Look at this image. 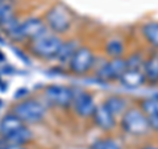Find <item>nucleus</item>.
<instances>
[{
	"instance_id": "obj_1",
	"label": "nucleus",
	"mask_w": 158,
	"mask_h": 149,
	"mask_svg": "<svg viewBox=\"0 0 158 149\" xmlns=\"http://www.w3.org/2000/svg\"><path fill=\"white\" fill-rule=\"evenodd\" d=\"M118 128L128 136L145 137L152 133L150 121L137 104H132L128 110L118 117Z\"/></svg>"
},
{
	"instance_id": "obj_2",
	"label": "nucleus",
	"mask_w": 158,
	"mask_h": 149,
	"mask_svg": "<svg viewBox=\"0 0 158 149\" xmlns=\"http://www.w3.org/2000/svg\"><path fill=\"white\" fill-rule=\"evenodd\" d=\"M11 112H13L20 120L27 126L40 124L45 120L48 106L40 98L28 96L23 100H16L11 106Z\"/></svg>"
},
{
	"instance_id": "obj_3",
	"label": "nucleus",
	"mask_w": 158,
	"mask_h": 149,
	"mask_svg": "<svg viewBox=\"0 0 158 149\" xmlns=\"http://www.w3.org/2000/svg\"><path fill=\"white\" fill-rule=\"evenodd\" d=\"M63 40L65 38L62 36H58V34L49 31L45 34H42L41 37L28 42L27 52L34 58L41 59V61H56Z\"/></svg>"
},
{
	"instance_id": "obj_4",
	"label": "nucleus",
	"mask_w": 158,
	"mask_h": 149,
	"mask_svg": "<svg viewBox=\"0 0 158 149\" xmlns=\"http://www.w3.org/2000/svg\"><path fill=\"white\" fill-rule=\"evenodd\" d=\"M44 21H45L48 29L52 33H56L58 36H65L73 27V17L71 12L66 6L62 3L53 4L50 8L46 9L44 15Z\"/></svg>"
},
{
	"instance_id": "obj_5",
	"label": "nucleus",
	"mask_w": 158,
	"mask_h": 149,
	"mask_svg": "<svg viewBox=\"0 0 158 149\" xmlns=\"http://www.w3.org/2000/svg\"><path fill=\"white\" fill-rule=\"evenodd\" d=\"M42 100L46 103V106L58 110H69L74 100V87L57 83L49 84L42 90Z\"/></svg>"
},
{
	"instance_id": "obj_6",
	"label": "nucleus",
	"mask_w": 158,
	"mask_h": 149,
	"mask_svg": "<svg viewBox=\"0 0 158 149\" xmlns=\"http://www.w3.org/2000/svg\"><path fill=\"white\" fill-rule=\"evenodd\" d=\"M67 71L75 77L87 75L96 67V54L94 49L88 45H81L69 62Z\"/></svg>"
},
{
	"instance_id": "obj_7",
	"label": "nucleus",
	"mask_w": 158,
	"mask_h": 149,
	"mask_svg": "<svg viewBox=\"0 0 158 149\" xmlns=\"http://www.w3.org/2000/svg\"><path fill=\"white\" fill-rule=\"evenodd\" d=\"M96 106L98 104L92 92L74 87V100L71 104V110L79 119H83V120L90 119L91 120L94 112L96 110Z\"/></svg>"
},
{
	"instance_id": "obj_8",
	"label": "nucleus",
	"mask_w": 158,
	"mask_h": 149,
	"mask_svg": "<svg viewBox=\"0 0 158 149\" xmlns=\"http://www.w3.org/2000/svg\"><path fill=\"white\" fill-rule=\"evenodd\" d=\"M127 69L125 57L107 58L100 66L95 67L94 73H95V77L103 82H117Z\"/></svg>"
},
{
	"instance_id": "obj_9",
	"label": "nucleus",
	"mask_w": 158,
	"mask_h": 149,
	"mask_svg": "<svg viewBox=\"0 0 158 149\" xmlns=\"http://www.w3.org/2000/svg\"><path fill=\"white\" fill-rule=\"evenodd\" d=\"M91 121L99 131L104 133H112L118 127V119L108 111L102 103L96 106V110L91 117Z\"/></svg>"
},
{
	"instance_id": "obj_10",
	"label": "nucleus",
	"mask_w": 158,
	"mask_h": 149,
	"mask_svg": "<svg viewBox=\"0 0 158 149\" xmlns=\"http://www.w3.org/2000/svg\"><path fill=\"white\" fill-rule=\"evenodd\" d=\"M21 29H23L24 38H25V44L41 37L42 34L49 32L44 19L38 16H29L27 19L21 20Z\"/></svg>"
},
{
	"instance_id": "obj_11",
	"label": "nucleus",
	"mask_w": 158,
	"mask_h": 149,
	"mask_svg": "<svg viewBox=\"0 0 158 149\" xmlns=\"http://www.w3.org/2000/svg\"><path fill=\"white\" fill-rule=\"evenodd\" d=\"M102 104L111 113H113L117 119L124 113L132 104L129 102V99L124 95H118V94H112V95H107L104 98V100L102 102Z\"/></svg>"
},
{
	"instance_id": "obj_12",
	"label": "nucleus",
	"mask_w": 158,
	"mask_h": 149,
	"mask_svg": "<svg viewBox=\"0 0 158 149\" xmlns=\"http://www.w3.org/2000/svg\"><path fill=\"white\" fill-rule=\"evenodd\" d=\"M0 29H2L4 36L13 44H25V38H24L23 29H21V20L17 16H15L9 21L0 25Z\"/></svg>"
},
{
	"instance_id": "obj_13",
	"label": "nucleus",
	"mask_w": 158,
	"mask_h": 149,
	"mask_svg": "<svg viewBox=\"0 0 158 149\" xmlns=\"http://www.w3.org/2000/svg\"><path fill=\"white\" fill-rule=\"evenodd\" d=\"M103 53L107 58H121L127 56V44L121 37L107 38L103 45Z\"/></svg>"
},
{
	"instance_id": "obj_14",
	"label": "nucleus",
	"mask_w": 158,
	"mask_h": 149,
	"mask_svg": "<svg viewBox=\"0 0 158 149\" xmlns=\"http://www.w3.org/2000/svg\"><path fill=\"white\" fill-rule=\"evenodd\" d=\"M142 73L145 75L146 84L157 86L158 84V52L153 50L149 54H146Z\"/></svg>"
},
{
	"instance_id": "obj_15",
	"label": "nucleus",
	"mask_w": 158,
	"mask_h": 149,
	"mask_svg": "<svg viewBox=\"0 0 158 149\" xmlns=\"http://www.w3.org/2000/svg\"><path fill=\"white\" fill-rule=\"evenodd\" d=\"M24 126H27V124H24L13 112L8 111L0 119V138H6L13 135Z\"/></svg>"
},
{
	"instance_id": "obj_16",
	"label": "nucleus",
	"mask_w": 158,
	"mask_h": 149,
	"mask_svg": "<svg viewBox=\"0 0 158 149\" xmlns=\"http://www.w3.org/2000/svg\"><path fill=\"white\" fill-rule=\"evenodd\" d=\"M79 46H81V42H79L78 38H65L63 40L61 49H59V52H58L57 59H56L59 63V66H67Z\"/></svg>"
},
{
	"instance_id": "obj_17",
	"label": "nucleus",
	"mask_w": 158,
	"mask_h": 149,
	"mask_svg": "<svg viewBox=\"0 0 158 149\" xmlns=\"http://www.w3.org/2000/svg\"><path fill=\"white\" fill-rule=\"evenodd\" d=\"M140 34L152 50L158 52V21L150 20L140 27Z\"/></svg>"
},
{
	"instance_id": "obj_18",
	"label": "nucleus",
	"mask_w": 158,
	"mask_h": 149,
	"mask_svg": "<svg viewBox=\"0 0 158 149\" xmlns=\"http://www.w3.org/2000/svg\"><path fill=\"white\" fill-rule=\"evenodd\" d=\"M123 87L127 88H138L146 84V79L142 70H133V69H127L124 74L117 81Z\"/></svg>"
},
{
	"instance_id": "obj_19",
	"label": "nucleus",
	"mask_w": 158,
	"mask_h": 149,
	"mask_svg": "<svg viewBox=\"0 0 158 149\" xmlns=\"http://www.w3.org/2000/svg\"><path fill=\"white\" fill-rule=\"evenodd\" d=\"M34 138L33 131L29 128V126H24L23 128H20L17 132H15L13 135L8 136L6 138H2V141L4 144H13V145H27L31 144Z\"/></svg>"
},
{
	"instance_id": "obj_20",
	"label": "nucleus",
	"mask_w": 158,
	"mask_h": 149,
	"mask_svg": "<svg viewBox=\"0 0 158 149\" xmlns=\"http://www.w3.org/2000/svg\"><path fill=\"white\" fill-rule=\"evenodd\" d=\"M137 106L148 117L158 116V95L141 98L137 102Z\"/></svg>"
},
{
	"instance_id": "obj_21",
	"label": "nucleus",
	"mask_w": 158,
	"mask_h": 149,
	"mask_svg": "<svg viewBox=\"0 0 158 149\" xmlns=\"http://www.w3.org/2000/svg\"><path fill=\"white\" fill-rule=\"evenodd\" d=\"M145 58H146V54L142 50H133L132 53L125 56L127 67L133 69V70H142Z\"/></svg>"
},
{
	"instance_id": "obj_22",
	"label": "nucleus",
	"mask_w": 158,
	"mask_h": 149,
	"mask_svg": "<svg viewBox=\"0 0 158 149\" xmlns=\"http://www.w3.org/2000/svg\"><path fill=\"white\" fill-rule=\"evenodd\" d=\"M90 149H124V148L115 137L103 136V137H98L90 145Z\"/></svg>"
},
{
	"instance_id": "obj_23",
	"label": "nucleus",
	"mask_w": 158,
	"mask_h": 149,
	"mask_svg": "<svg viewBox=\"0 0 158 149\" xmlns=\"http://www.w3.org/2000/svg\"><path fill=\"white\" fill-rule=\"evenodd\" d=\"M15 16H17L16 8H15V4L11 0H3V2H0V25L9 21Z\"/></svg>"
},
{
	"instance_id": "obj_24",
	"label": "nucleus",
	"mask_w": 158,
	"mask_h": 149,
	"mask_svg": "<svg viewBox=\"0 0 158 149\" xmlns=\"http://www.w3.org/2000/svg\"><path fill=\"white\" fill-rule=\"evenodd\" d=\"M28 96H29V90L27 87H21L15 92V99H16V100H23V99H25Z\"/></svg>"
},
{
	"instance_id": "obj_25",
	"label": "nucleus",
	"mask_w": 158,
	"mask_h": 149,
	"mask_svg": "<svg viewBox=\"0 0 158 149\" xmlns=\"http://www.w3.org/2000/svg\"><path fill=\"white\" fill-rule=\"evenodd\" d=\"M13 50H15V53L17 54V57L19 58H21L24 62H27V63H31V61H29V58H28V56H27V52L25 50H21L20 48H13Z\"/></svg>"
},
{
	"instance_id": "obj_26",
	"label": "nucleus",
	"mask_w": 158,
	"mask_h": 149,
	"mask_svg": "<svg viewBox=\"0 0 158 149\" xmlns=\"http://www.w3.org/2000/svg\"><path fill=\"white\" fill-rule=\"evenodd\" d=\"M0 149H29L27 145H13V144H4L2 141Z\"/></svg>"
},
{
	"instance_id": "obj_27",
	"label": "nucleus",
	"mask_w": 158,
	"mask_h": 149,
	"mask_svg": "<svg viewBox=\"0 0 158 149\" xmlns=\"http://www.w3.org/2000/svg\"><path fill=\"white\" fill-rule=\"evenodd\" d=\"M138 149H158V147H157V145H153V144H148V145L140 147Z\"/></svg>"
},
{
	"instance_id": "obj_28",
	"label": "nucleus",
	"mask_w": 158,
	"mask_h": 149,
	"mask_svg": "<svg viewBox=\"0 0 158 149\" xmlns=\"http://www.w3.org/2000/svg\"><path fill=\"white\" fill-rule=\"evenodd\" d=\"M0 90H2V91H6L7 90V83L3 81L2 77H0Z\"/></svg>"
},
{
	"instance_id": "obj_29",
	"label": "nucleus",
	"mask_w": 158,
	"mask_h": 149,
	"mask_svg": "<svg viewBox=\"0 0 158 149\" xmlns=\"http://www.w3.org/2000/svg\"><path fill=\"white\" fill-rule=\"evenodd\" d=\"M0 2H3V0H0Z\"/></svg>"
}]
</instances>
